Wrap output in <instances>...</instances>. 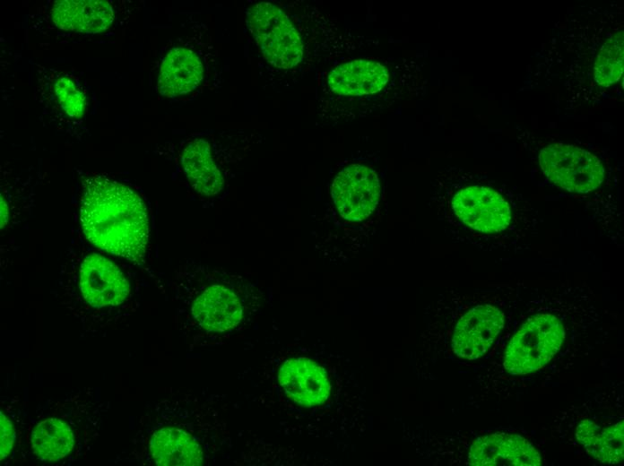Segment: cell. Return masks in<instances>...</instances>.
Here are the masks:
<instances>
[{"instance_id": "cell-18", "label": "cell", "mask_w": 624, "mask_h": 466, "mask_svg": "<svg viewBox=\"0 0 624 466\" xmlns=\"http://www.w3.org/2000/svg\"><path fill=\"white\" fill-rule=\"evenodd\" d=\"M29 412L18 396L2 397L0 406L1 444L0 457L4 464L26 460V432Z\"/></svg>"}, {"instance_id": "cell-13", "label": "cell", "mask_w": 624, "mask_h": 466, "mask_svg": "<svg viewBox=\"0 0 624 466\" xmlns=\"http://www.w3.org/2000/svg\"><path fill=\"white\" fill-rule=\"evenodd\" d=\"M39 14L43 27L61 36H93L108 31L118 18L117 4L104 0H56Z\"/></svg>"}, {"instance_id": "cell-11", "label": "cell", "mask_w": 624, "mask_h": 466, "mask_svg": "<svg viewBox=\"0 0 624 466\" xmlns=\"http://www.w3.org/2000/svg\"><path fill=\"white\" fill-rule=\"evenodd\" d=\"M534 312L527 315L507 347L504 367L511 375L541 369L565 340V324L555 311L542 308Z\"/></svg>"}, {"instance_id": "cell-5", "label": "cell", "mask_w": 624, "mask_h": 466, "mask_svg": "<svg viewBox=\"0 0 624 466\" xmlns=\"http://www.w3.org/2000/svg\"><path fill=\"white\" fill-rule=\"evenodd\" d=\"M423 62L412 57L351 58L323 73L317 117L325 125L377 116L423 94Z\"/></svg>"}, {"instance_id": "cell-6", "label": "cell", "mask_w": 624, "mask_h": 466, "mask_svg": "<svg viewBox=\"0 0 624 466\" xmlns=\"http://www.w3.org/2000/svg\"><path fill=\"white\" fill-rule=\"evenodd\" d=\"M111 407L95 387H83L38 403L29 416L26 454L43 464L68 465L88 457Z\"/></svg>"}, {"instance_id": "cell-8", "label": "cell", "mask_w": 624, "mask_h": 466, "mask_svg": "<svg viewBox=\"0 0 624 466\" xmlns=\"http://www.w3.org/2000/svg\"><path fill=\"white\" fill-rule=\"evenodd\" d=\"M524 142L544 177L583 200L599 232L622 246L623 230L617 203L604 194L610 184L605 160L596 151L575 143L529 137Z\"/></svg>"}, {"instance_id": "cell-1", "label": "cell", "mask_w": 624, "mask_h": 466, "mask_svg": "<svg viewBox=\"0 0 624 466\" xmlns=\"http://www.w3.org/2000/svg\"><path fill=\"white\" fill-rule=\"evenodd\" d=\"M430 201L450 237L484 251H527L543 225L523 194L462 168L449 167L438 174Z\"/></svg>"}, {"instance_id": "cell-16", "label": "cell", "mask_w": 624, "mask_h": 466, "mask_svg": "<svg viewBox=\"0 0 624 466\" xmlns=\"http://www.w3.org/2000/svg\"><path fill=\"white\" fill-rule=\"evenodd\" d=\"M468 463L475 466H539L542 458L524 437L494 433L477 438L470 447Z\"/></svg>"}, {"instance_id": "cell-4", "label": "cell", "mask_w": 624, "mask_h": 466, "mask_svg": "<svg viewBox=\"0 0 624 466\" xmlns=\"http://www.w3.org/2000/svg\"><path fill=\"white\" fill-rule=\"evenodd\" d=\"M176 328L190 350L228 342L247 329L263 294L238 274L186 260L170 280Z\"/></svg>"}, {"instance_id": "cell-14", "label": "cell", "mask_w": 624, "mask_h": 466, "mask_svg": "<svg viewBox=\"0 0 624 466\" xmlns=\"http://www.w3.org/2000/svg\"><path fill=\"white\" fill-rule=\"evenodd\" d=\"M380 194L381 186L376 171L360 163L342 168L331 186V197L339 214L353 222L363 221L374 212Z\"/></svg>"}, {"instance_id": "cell-17", "label": "cell", "mask_w": 624, "mask_h": 466, "mask_svg": "<svg viewBox=\"0 0 624 466\" xmlns=\"http://www.w3.org/2000/svg\"><path fill=\"white\" fill-rule=\"evenodd\" d=\"M179 162L192 188L204 196L217 195L225 185L212 147L204 136L187 140L179 153Z\"/></svg>"}, {"instance_id": "cell-12", "label": "cell", "mask_w": 624, "mask_h": 466, "mask_svg": "<svg viewBox=\"0 0 624 466\" xmlns=\"http://www.w3.org/2000/svg\"><path fill=\"white\" fill-rule=\"evenodd\" d=\"M506 302L498 295L477 301L458 317L453 331L455 355L476 359L484 355L506 325Z\"/></svg>"}, {"instance_id": "cell-19", "label": "cell", "mask_w": 624, "mask_h": 466, "mask_svg": "<svg viewBox=\"0 0 624 466\" xmlns=\"http://www.w3.org/2000/svg\"><path fill=\"white\" fill-rule=\"evenodd\" d=\"M623 420L601 430L590 419L579 423L576 437L586 451L602 463L617 464L623 461Z\"/></svg>"}, {"instance_id": "cell-2", "label": "cell", "mask_w": 624, "mask_h": 466, "mask_svg": "<svg viewBox=\"0 0 624 466\" xmlns=\"http://www.w3.org/2000/svg\"><path fill=\"white\" fill-rule=\"evenodd\" d=\"M224 405L204 392L169 389L146 406L116 462L201 466L221 462L234 447Z\"/></svg>"}, {"instance_id": "cell-10", "label": "cell", "mask_w": 624, "mask_h": 466, "mask_svg": "<svg viewBox=\"0 0 624 466\" xmlns=\"http://www.w3.org/2000/svg\"><path fill=\"white\" fill-rule=\"evenodd\" d=\"M247 27L264 59L287 75H303L308 55L303 32L284 7L258 2L246 12Z\"/></svg>"}, {"instance_id": "cell-3", "label": "cell", "mask_w": 624, "mask_h": 466, "mask_svg": "<svg viewBox=\"0 0 624 466\" xmlns=\"http://www.w3.org/2000/svg\"><path fill=\"white\" fill-rule=\"evenodd\" d=\"M76 224L53 294L83 332L104 336L138 309L139 280L134 265L92 246Z\"/></svg>"}, {"instance_id": "cell-9", "label": "cell", "mask_w": 624, "mask_h": 466, "mask_svg": "<svg viewBox=\"0 0 624 466\" xmlns=\"http://www.w3.org/2000/svg\"><path fill=\"white\" fill-rule=\"evenodd\" d=\"M34 99L45 125L64 135L82 139L87 131L90 91L81 75L35 64Z\"/></svg>"}, {"instance_id": "cell-7", "label": "cell", "mask_w": 624, "mask_h": 466, "mask_svg": "<svg viewBox=\"0 0 624 466\" xmlns=\"http://www.w3.org/2000/svg\"><path fill=\"white\" fill-rule=\"evenodd\" d=\"M78 224L98 249L140 267L149 241L146 205L127 185L90 173L82 178Z\"/></svg>"}, {"instance_id": "cell-15", "label": "cell", "mask_w": 624, "mask_h": 466, "mask_svg": "<svg viewBox=\"0 0 624 466\" xmlns=\"http://www.w3.org/2000/svg\"><path fill=\"white\" fill-rule=\"evenodd\" d=\"M189 41L178 40L162 56L156 86L160 96L168 99L186 97L204 82V57Z\"/></svg>"}]
</instances>
